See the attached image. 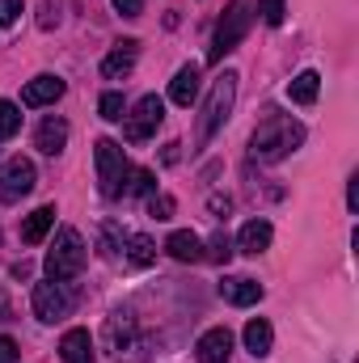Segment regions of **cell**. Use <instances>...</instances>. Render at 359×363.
Masks as SVG:
<instances>
[{"label": "cell", "mask_w": 359, "mask_h": 363, "mask_svg": "<svg viewBox=\"0 0 359 363\" xmlns=\"http://www.w3.org/2000/svg\"><path fill=\"white\" fill-rule=\"evenodd\" d=\"M127 262H131V267H153V262H157V241L144 237V233L127 237Z\"/></svg>", "instance_id": "44dd1931"}, {"label": "cell", "mask_w": 359, "mask_h": 363, "mask_svg": "<svg viewBox=\"0 0 359 363\" xmlns=\"http://www.w3.org/2000/svg\"><path fill=\"white\" fill-rule=\"evenodd\" d=\"M68 313H72V296H68L64 283H55V279L34 283V317H38V321L55 325V321H64Z\"/></svg>", "instance_id": "52a82bcc"}, {"label": "cell", "mask_w": 359, "mask_h": 363, "mask_svg": "<svg viewBox=\"0 0 359 363\" xmlns=\"http://www.w3.org/2000/svg\"><path fill=\"white\" fill-rule=\"evenodd\" d=\"M93 161H97V190H101L106 199H118V194H123V182H127V169H131L123 144H114V140H97Z\"/></svg>", "instance_id": "5b68a950"}, {"label": "cell", "mask_w": 359, "mask_h": 363, "mask_svg": "<svg viewBox=\"0 0 359 363\" xmlns=\"http://www.w3.org/2000/svg\"><path fill=\"white\" fill-rule=\"evenodd\" d=\"M228 355H233V334H228L224 325L207 330V334L194 342V359L199 363H228Z\"/></svg>", "instance_id": "30bf717a"}, {"label": "cell", "mask_w": 359, "mask_h": 363, "mask_svg": "<svg viewBox=\"0 0 359 363\" xmlns=\"http://www.w3.org/2000/svg\"><path fill=\"white\" fill-rule=\"evenodd\" d=\"M165 254L174 258V262H199L203 258V241L194 237V233H170V241H165Z\"/></svg>", "instance_id": "e0dca14e"}, {"label": "cell", "mask_w": 359, "mask_h": 363, "mask_svg": "<svg viewBox=\"0 0 359 363\" xmlns=\"http://www.w3.org/2000/svg\"><path fill=\"white\" fill-rule=\"evenodd\" d=\"M347 203H351V211L359 207V178H351V186H347Z\"/></svg>", "instance_id": "4dcf8cb0"}, {"label": "cell", "mask_w": 359, "mask_h": 363, "mask_svg": "<svg viewBox=\"0 0 359 363\" xmlns=\"http://www.w3.org/2000/svg\"><path fill=\"white\" fill-rule=\"evenodd\" d=\"M178 148H182V144H165V165H174V161H178Z\"/></svg>", "instance_id": "1f68e13d"}, {"label": "cell", "mask_w": 359, "mask_h": 363, "mask_svg": "<svg viewBox=\"0 0 359 363\" xmlns=\"http://www.w3.org/2000/svg\"><path fill=\"white\" fill-rule=\"evenodd\" d=\"M203 258H211V262H228V258H233V241H228L224 233H216V237L207 241V250H203Z\"/></svg>", "instance_id": "484cf974"}, {"label": "cell", "mask_w": 359, "mask_h": 363, "mask_svg": "<svg viewBox=\"0 0 359 363\" xmlns=\"http://www.w3.org/2000/svg\"><path fill=\"white\" fill-rule=\"evenodd\" d=\"M34 182H38L34 161L13 157V161H4V165H0V199H4V203H17L21 194H30V190H34Z\"/></svg>", "instance_id": "ba28073f"}, {"label": "cell", "mask_w": 359, "mask_h": 363, "mask_svg": "<svg viewBox=\"0 0 359 363\" xmlns=\"http://www.w3.org/2000/svg\"><path fill=\"white\" fill-rule=\"evenodd\" d=\"M64 81L60 77H51V72H43V77H34L26 89H21V106H51V101H60L64 97Z\"/></svg>", "instance_id": "7c38bea8"}, {"label": "cell", "mask_w": 359, "mask_h": 363, "mask_svg": "<svg viewBox=\"0 0 359 363\" xmlns=\"http://www.w3.org/2000/svg\"><path fill=\"white\" fill-rule=\"evenodd\" d=\"M161 118H165V101H161L157 93L140 97V101L131 106V114H127V140H131V144L153 140V135H157V127H161Z\"/></svg>", "instance_id": "8992f818"}, {"label": "cell", "mask_w": 359, "mask_h": 363, "mask_svg": "<svg viewBox=\"0 0 359 363\" xmlns=\"http://www.w3.org/2000/svg\"><path fill=\"white\" fill-rule=\"evenodd\" d=\"M270 342H275V330H270V321L254 317V321L245 325V351H250L254 359H267V355H270Z\"/></svg>", "instance_id": "d6986e66"}, {"label": "cell", "mask_w": 359, "mask_h": 363, "mask_svg": "<svg viewBox=\"0 0 359 363\" xmlns=\"http://www.w3.org/2000/svg\"><path fill=\"white\" fill-rule=\"evenodd\" d=\"M64 144H68V123H64L60 114L43 118V127H38V135H34V148H38V152H47V157H60V152H64Z\"/></svg>", "instance_id": "4fadbf2b"}, {"label": "cell", "mask_w": 359, "mask_h": 363, "mask_svg": "<svg viewBox=\"0 0 359 363\" xmlns=\"http://www.w3.org/2000/svg\"><path fill=\"white\" fill-rule=\"evenodd\" d=\"M254 9L263 13L267 26H283V17H287V0H254Z\"/></svg>", "instance_id": "d4e9b609"}, {"label": "cell", "mask_w": 359, "mask_h": 363, "mask_svg": "<svg viewBox=\"0 0 359 363\" xmlns=\"http://www.w3.org/2000/svg\"><path fill=\"white\" fill-rule=\"evenodd\" d=\"M270 237H275V228H270L267 220H250V224L241 228V237H237V250L258 258L263 250H270Z\"/></svg>", "instance_id": "9a60e30c"}, {"label": "cell", "mask_w": 359, "mask_h": 363, "mask_svg": "<svg viewBox=\"0 0 359 363\" xmlns=\"http://www.w3.org/2000/svg\"><path fill=\"white\" fill-rule=\"evenodd\" d=\"M148 216L170 220V216H174V199H170V194H148Z\"/></svg>", "instance_id": "4316f807"}, {"label": "cell", "mask_w": 359, "mask_h": 363, "mask_svg": "<svg viewBox=\"0 0 359 363\" xmlns=\"http://www.w3.org/2000/svg\"><path fill=\"white\" fill-rule=\"evenodd\" d=\"M317 93H321V77H317V72H300V77L287 85V97H292L296 106H313Z\"/></svg>", "instance_id": "ffe728a7"}, {"label": "cell", "mask_w": 359, "mask_h": 363, "mask_svg": "<svg viewBox=\"0 0 359 363\" xmlns=\"http://www.w3.org/2000/svg\"><path fill=\"white\" fill-rule=\"evenodd\" d=\"M21 13V0H0V26H13Z\"/></svg>", "instance_id": "83f0119b"}, {"label": "cell", "mask_w": 359, "mask_h": 363, "mask_svg": "<svg viewBox=\"0 0 359 363\" xmlns=\"http://www.w3.org/2000/svg\"><path fill=\"white\" fill-rule=\"evenodd\" d=\"M136 55H140V43H136V38H123V43L101 60V77H106V81H123V77L136 68Z\"/></svg>", "instance_id": "8fae6325"}, {"label": "cell", "mask_w": 359, "mask_h": 363, "mask_svg": "<svg viewBox=\"0 0 359 363\" xmlns=\"http://www.w3.org/2000/svg\"><path fill=\"white\" fill-rule=\"evenodd\" d=\"M17 359H21V355H17V342L0 334V363H17Z\"/></svg>", "instance_id": "f546056e"}, {"label": "cell", "mask_w": 359, "mask_h": 363, "mask_svg": "<svg viewBox=\"0 0 359 363\" xmlns=\"http://www.w3.org/2000/svg\"><path fill=\"white\" fill-rule=\"evenodd\" d=\"M51 228H55V207L47 203V207L30 211V216L21 220V241H26V245H38V241H43V237L51 233Z\"/></svg>", "instance_id": "5bb4252c"}, {"label": "cell", "mask_w": 359, "mask_h": 363, "mask_svg": "<svg viewBox=\"0 0 359 363\" xmlns=\"http://www.w3.org/2000/svg\"><path fill=\"white\" fill-rule=\"evenodd\" d=\"M17 131H21V110L9 97H0V140H13Z\"/></svg>", "instance_id": "603a6c76"}, {"label": "cell", "mask_w": 359, "mask_h": 363, "mask_svg": "<svg viewBox=\"0 0 359 363\" xmlns=\"http://www.w3.org/2000/svg\"><path fill=\"white\" fill-rule=\"evenodd\" d=\"M60 355H64V363H93L89 330H68V334L60 338Z\"/></svg>", "instance_id": "2e32d148"}, {"label": "cell", "mask_w": 359, "mask_h": 363, "mask_svg": "<svg viewBox=\"0 0 359 363\" xmlns=\"http://www.w3.org/2000/svg\"><path fill=\"white\" fill-rule=\"evenodd\" d=\"M194 97H199V64H186V68H178V77L170 81V101L190 106Z\"/></svg>", "instance_id": "ac0fdd59"}, {"label": "cell", "mask_w": 359, "mask_h": 363, "mask_svg": "<svg viewBox=\"0 0 359 363\" xmlns=\"http://www.w3.org/2000/svg\"><path fill=\"white\" fill-rule=\"evenodd\" d=\"M123 194H136V199H148V194H157V174H153V169H127Z\"/></svg>", "instance_id": "7402d4cb"}, {"label": "cell", "mask_w": 359, "mask_h": 363, "mask_svg": "<svg viewBox=\"0 0 359 363\" xmlns=\"http://www.w3.org/2000/svg\"><path fill=\"white\" fill-rule=\"evenodd\" d=\"M97 110H101L106 123H123V118H127V101H123V93H101Z\"/></svg>", "instance_id": "cb8c5ba5"}, {"label": "cell", "mask_w": 359, "mask_h": 363, "mask_svg": "<svg viewBox=\"0 0 359 363\" xmlns=\"http://www.w3.org/2000/svg\"><path fill=\"white\" fill-rule=\"evenodd\" d=\"M254 0H233L228 4V13L220 17V26H216V34H211V51H207V64H220L233 47H241V38L250 34V26H254Z\"/></svg>", "instance_id": "3957f363"}, {"label": "cell", "mask_w": 359, "mask_h": 363, "mask_svg": "<svg viewBox=\"0 0 359 363\" xmlns=\"http://www.w3.org/2000/svg\"><path fill=\"white\" fill-rule=\"evenodd\" d=\"M237 72H224L216 85H211V93H207V101H203V114H199V131H194V144L203 148L224 123H228V114H233V101H237Z\"/></svg>", "instance_id": "7a4b0ae2"}, {"label": "cell", "mask_w": 359, "mask_h": 363, "mask_svg": "<svg viewBox=\"0 0 359 363\" xmlns=\"http://www.w3.org/2000/svg\"><path fill=\"white\" fill-rule=\"evenodd\" d=\"M300 144H304V127H300L296 118H287V114H270L267 123H258V131H254V140H250V157L275 165V161L292 157Z\"/></svg>", "instance_id": "6da1fadb"}, {"label": "cell", "mask_w": 359, "mask_h": 363, "mask_svg": "<svg viewBox=\"0 0 359 363\" xmlns=\"http://www.w3.org/2000/svg\"><path fill=\"white\" fill-rule=\"evenodd\" d=\"M220 296L228 304H237V308H250V304L263 300V283L258 279H245V274H224L220 279Z\"/></svg>", "instance_id": "9c48e42d"}, {"label": "cell", "mask_w": 359, "mask_h": 363, "mask_svg": "<svg viewBox=\"0 0 359 363\" xmlns=\"http://www.w3.org/2000/svg\"><path fill=\"white\" fill-rule=\"evenodd\" d=\"M81 271H85V241H81L77 228H60V237H55V245L47 254V279L68 283Z\"/></svg>", "instance_id": "277c9868"}, {"label": "cell", "mask_w": 359, "mask_h": 363, "mask_svg": "<svg viewBox=\"0 0 359 363\" xmlns=\"http://www.w3.org/2000/svg\"><path fill=\"white\" fill-rule=\"evenodd\" d=\"M110 4H114L123 17H140V13H144V0H110Z\"/></svg>", "instance_id": "f1b7e54d"}]
</instances>
